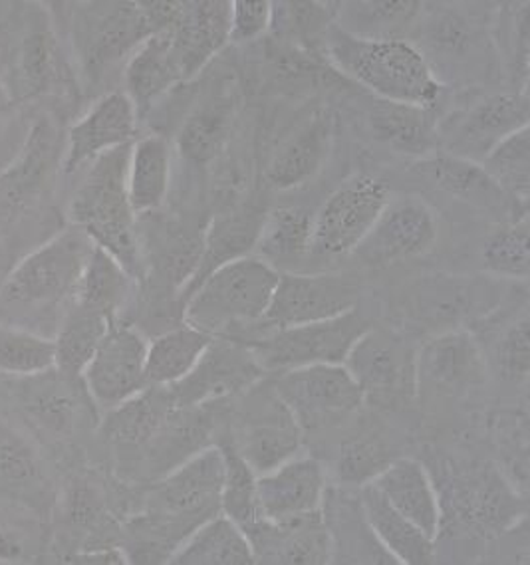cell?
Listing matches in <instances>:
<instances>
[{"label": "cell", "instance_id": "22", "mask_svg": "<svg viewBox=\"0 0 530 565\" xmlns=\"http://www.w3.org/2000/svg\"><path fill=\"white\" fill-rule=\"evenodd\" d=\"M417 385L430 383L443 393H467L487 380V363L471 332L452 328L433 335L415 355Z\"/></svg>", "mask_w": 530, "mask_h": 565}, {"label": "cell", "instance_id": "13", "mask_svg": "<svg viewBox=\"0 0 530 565\" xmlns=\"http://www.w3.org/2000/svg\"><path fill=\"white\" fill-rule=\"evenodd\" d=\"M248 345L235 338H213L195 370L168 387L176 407H201L251 390L263 377Z\"/></svg>", "mask_w": 530, "mask_h": 565}, {"label": "cell", "instance_id": "31", "mask_svg": "<svg viewBox=\"0 0 530 565\" xmlns=\"http://www.w3.org/2000/svg\"><path fill=\"white\" fill-rule=\"evenodd\" d=\"M492 300L491 286L471 278L435 276L425 278L415 286L413 308L423 322L452 323L463 318H473L487 310Z\"/></svg>", "mask_w": 530, "mask_h": 565}, {"label": "cell", "instance_id": "44", "mask_svg": "<svg viewBox=\"0 0 530 565\" xmlns=\"http://www.w3.org/2000/svg\"><path fill=\"white\" fill-rule=\"evenodd\" d=\"M54 370V340L0 322V373L32 377Z\"/></svg>", "mask_w": 530, "mask_h": 565}, {"label": "cell", "instance_id": "20", "mask_svg": "<svg viewBox=\"0 0 530 565\" xmlns=\"http://www.w3.org/2000/svg\"><path fill=\"white\" fill-rule=\"evenodd\" d=\"M245 534L256 564L326 565L335 557L332 532L322 510L288 522L258 520Z\"/></svg>", "mask_w": 530, "mask_h": 565}, {"label": "cell", "instance_id": "6", "mask_svg": "<svg viewBox=\"0 0 530 565\" xmlns=\"http://www.w3.org/2000/svg\"><path fill=\"white\" fill-rule=\"evenodd\" d=\"M72 36L80 62L89 76L128 58L156 30L146 2H80L72 4Z\"/></svg>", "mask_w": 530, "mask_h": 565}, {"label": "cell", "instance_id": "26", "mask_svg": "<svg viewBox=\"0 0 530 565\" xmlns=\"http://www.w3.org/2000/svg\"><path fill=\"white\" fill-rule=\"evenodd\" d=\"M60 134L49 117H40L20 147L19 156L0 173V196L10 209L29 205L44 191L54 167L62 161Z\"/></svg>", "mask_w": 530, "mask_h": 565}, {"label": "cell", "instance_id": "25", "mask_svg": "<svg viewBox=\"0 0 530 565\" xmlns=\"http://www.w3.org/2000/svg\"><path fill=\"white\" fill-rule=\"evenodd\" d=\"M266 213L268 211L263 206H235L231 211L216 215L206 225L195 273L191 274V278L179 292L181 302H186L187 296L193 292L209 274L215 273L216 268L255 254L258 236L265 225Z\"/></svg>", "mask_w": 530, "mask_h": 565}, {"label": "cell", "instance_id": "35", "mask_svg": "<svg viewBox=\"0 0 530 565\" xmlns=\"http://www.w3.org/2000/svg\"><path fill=\"white\" fill-rule=\"evenodd\" d=\"M126 96L138 111L151 108L169 89L181 84L169 32L149 36L126 64Z\"/></svg>", "mask_w": 530, "mask_h": 565}, {"label": "cell", "instance_id": "5", "mask_svg": "<svg viewBox=\"0 0 530 565\" xmlns=\"http://www.w3.org/2000/svg\"><path fill=\"white\" fill-rule=\"evenodd\" d=\"M225 482L223 447H205L159 478L149 514L187 537L199 524L221 512Z\"/></svg>", "mask_w": 530, "mask_h": 565}, {"label": "cell", "instance_id": "43", "mask_svg": "<svg viewBox=\"0 0 530 565\" xmlns=\"http://www.w3.org/2000/svg\"><path fill=\"white\" fill-rule=\"evenodd\" d=\"M483 169L507 195L527 205L530 193V127H521L492 147Z\"/></svg>", "mask_w": 530, "mask_h": 565}, {"label": "cell", "instance_id": "42", "mask_svg": "<svg viewBox=\"0 0 530 565\" xmlns=\"http://www.w3.org/2000/svg\"><path fill=\"white\" fill-rule=\"evenodd\" d=\"M131 280L134 278L116 258L96 246L80 276L68 306H78L82 310L118 318L119 308L128 300Z\"/></svg>", "mask_w": 530, "mask_h": 565}, {"label": "cell", "instance_id": "19", "mask_svg": "<svg viewBox=\"0 0 530 565\" xmlns=\"http://www.w3.org/2000/svg\"><path fill=\"white\" fill-rule=\"evenodd\" d=\"M88 397L84 381L68 380L56 370L22 377L14 390L20 413L52 439H66L76 433Z\"/></svg>", "mask_w": 530, "mask_h": 565}, {"label": "cell", "instance_id": "41", "mask_svg": "<svg viewBox=\"0 0 530 565\" xmlns=\"http://www.w3.org/2000/svg\"><path fill=\"white\" fill-rule=\"evenodd\" d=\"M336 20V2H273V26L283 44L326 60V39Z\"/></svg>", "mask_w": 530, "mask_h": 565}, {"label": "cell", "instance_id": "38", "mask_svg": "<svg viewBox=\"0 0 530 565\" xmlns=\"http://www.w3.org/2000/svg\"><path fill=\"white\" fill-rule=\"evenodd\" d=\"M118 318H108L102 313L82 310L78 306H68L54 333V370L68 380H82V373L88 367L89 360L99 348L109 326Z\"/></svg>", "mask_w": 530, "mask_h": 565}, {"label": "cell", "instance_id": "33", "mask_svg": "<svg viewBox=\"0 0 530 565\" xmlns=\"http://www.w3.org/2000/svg\"><path fill=\"white\" fill-rule=\"evenodd\" d=\"M168 564L255 565L256 557L243 527L223 512L209 518L177 546Z\"/></svg>", "mask_w": 530, "mask_h": 565}, {"label": "cell", "instance_id": "10", "mask_svg": "<svg viewBox=\"0 0 530 565\" xmlns=\"http://www.w3.org/2000/svg\"><path fill=\"white\" fill-rule=\"evenodd\" d=\"M392 199L390 185L372 175H353L328 196L315 216L312 254L340 258L356 253Z\"/></svg>", "mask_w": 530, "mask_h": 565}, {"label": "cell", "instance_id": "14", "mask_svg": "<svg viewBox=\"0 0 530 565\" xmlns=\"http://www.w3.org/2000/svg\"><path fill=\"white\" fill-rule=\"evenodd\" d=\"M437 236L439 218L432 206L417 196H392L356 253L375 266L402 263L430 253Z\"/></svg>", "mask_w": 530, "mask_h": 565}, {"label": "cell", "instance_id": "32", "mask_svg": "<svg viewBox=\"0 0 530 565\" xmlns=\"http://www.w3.org/2000/svg\"><path fill=\"white\" fill-rule=\"evenodd\" d=\"M370 126L378 141L402 156L423 157L435 153L437 126L433 109L373 99Z\"/></svg>", "mask_w": 530, "mask_h": 565}, {"label": "cell", "instance_id": "29", "mask_svg": "<svg viewBox=\"0 0 530 565\" xmlns=\"http://www.w3.org/2000/svg\"><path fill=\"white\" fill-rule=\"evenodd\" d=\"M360 510L375 542L393 557L395 564H432L435 540L390 507L372 482L360 487Z\"/></svg>", "mask_w": 530, "mask_h": 565}, {"label": "cell", "instance_id": "3", "mask_svg": "<svg viewBox=\"0 0 530 565\" xmlns=\"http://www.w3.org/2000/svg\"><path fill=\"white\" fill-rule=\"evenodd\" d=\"M131 146L112 149L92 161L68 203L72 226L116 258L138 280L144 276L136 213L129 205L128 161Z\"/></svg>", "mask_w": 530, "mask_h": 565}, {"label": "cell", "instance_id": "49", "mask_svg": "<svg viewBox=\"0 0 530 565\" xmlns=\"http://www.w3.org/2000/svg\"><path fill=\"white\" fill-rule=\"evenodd\" d=\"M392 462L385 445L375 439H353L342 445L336 475L342 484L363 487Z\"/></svg>", "mask_w": 530, "mask_h": 565}, {"label": "cell", "instance_id": "51", "mask_svg": "<svg viewBox=\"0 0 530 565\" xmlns=\"http://www.w3.org/2000/svg\"><path fill=\"white\" fill-rule=\"evenodd\" d=\"M501 370L511 381L529 380V316L524 313L519 322L512 323L499 345Z\"/></svg>", "mask_w": 530, "mask_h": 565}, {"label": "cell", "instance_id": "15", "mask_svg": "<svg viewBox=\"0 0 530 565\" xmlns=\"http://www.w3.org/2000/svg\"><path fill=\"white\" fill-rule=\"evenodd\" d=\"M529 96L522 92L487 96L443 127L445 151L481 163L505 137L529 126Z\"/></svg>", "mask_w": 530, "mask_h": 565}, {"label": "cell", "instance_id": "53", "mask_svg": "<svg viewBox=\"0 0 530 565\" xmlns=\"http://www.w3.org/2000/svg\"><path fill=\"white\" fill-rule=\"evenodd\" d=\"M22 557V540L4 522H0V562H20Z\"/></svg>", "mask_w": 530, "mask_h": 565}, {"label": "cell", "instance_id": "17", "mask_svg": "<svg viewBox=\"0 0 530 565\" xmlns=\"http://www.w3.org/2000/svg\"><path fill=\"white\" fill-rule=\"evenodd\" d=\"M325 467L312 457L288 458L280 467L256 477V502L261 520L288 522L322 510Z\"/></svg>", "mask_w": 530, "mask_h": 565}, {"label": "cell", "instance_id": "40", "mask_svg": "<svg viewBox=\"0 0 530 565\" xmlns=\"http://www.w3.org/2000/svg\"><path fill=\"white\" fill-rule=\"evenodd\" d=\"M235 119L233 98H211L187 116L177 134V149L197 166L211 163L223 151Z\"/></svg>", "mask_w": 530, "mask_h": 565}, {"label": "cell", "instance_id": "2", "mask_svg": "<svg viewBox=\"0 0 530 565\" xmlns=\"http://www.w3.org/2000/svg\"><path fill=\"white\" fill-rule=\"evenodd\" d=\"M326 62L378 99L433 109L442 98V79L407 40L356 39L335 22L326 39Z\"/></svg>", "mask_w": 530, "mask_h": 565}, {"label": "cell", "instance_id": "23", "mask_svg": "<svg viewBox=\"0 0 530 565\" xmlns=\"http://www.w3.org/2000/svg\"><path fill=\"white\" fill-rule=\"evenodd\" d=\"M303 437L305 430L300 429L295 415L273 387L268 397L255 399V409L248 413L245 425L241 427L236 450L256 475H263L300 455Z\"/></svg>", "mask_w": 530, "mask_h": 565}, {"label": "cell", "instance_id": "45", "mask_svg": "<svg viewBox=\"0 0 530 565\" xmlns=\"http://www.w3.org/2000/svg\"><path fill=\"white\" fill-rule=\"evenodd\" d=\"M44 470L39 452L29 440L0 423V490L17 497L39 494Z\"/></svg>", "mask_w": 530, "mask_h": 565}, {"label": "cell", "instance_id": "37", "mask_svg": "<svg viewBox=\"0 0 530 565\" xmlns=\"http://www.w3.org/2000/svg\"><path fill=\"white\" fill-rule=\"evenodd\" d=\"M422 2L415 0H362L336 2V26L346 34L365 40H403L422 14Z\"/></svg>", "mask_w": 530, "mask_h": 565}, {"label": "cell", "instance_id": "16", "mask_svg": "<svg viewBox=\"0 0 530 565\" xmlns=\"http://www.w3.org/2000/svg\"><path fill=\"white\" fill-rule=\"evenodd\" d=\"M138 109L121 92L106 94L70 127L62 157L64 175H76L99 156L131 146L136 137Z\"/></svg>", "mask_w": 530, "mask_h": 565}, {"label": "cell", "instance_id": "12", "mask_svg": "<svg viewBox=\"0 0 530 565\" xmlns=\"http://www.w3.org/2000/svg\"><path fill=\"white\" fill-rule=\"evenodd\" d=\"M149 341L128 323L109 326L88 367L82 373L89 399L109 411L148 390L146 358Z\"/></svg>", "mask_w": 530, "mask_h": 565}, {"label": "cell", "instance_id": "55", "mask_svg": "<svg viewBox=\"0 0 530 565\" xmlns=\"http://www.w3.org/2000/svg\"><path fill=\"white\" fill-rule=\"evenodd\" d=\"M10 94L9 89L4 88V84L0 82V111L9 106Z\"/></svg>", "mask_w": 530, "mask_h": 565}, {"label": "cell", "instance_id": "36", "mask_svg": "<svg viewBox=\"0 0 530 565\" xmlns=\"http://www.w3.org/2000/svg\"><path fill=\"white\" fill-rule=\"evenodd\" d=\"M315 216L296 206H278L266 213L265 225L256 243V258L273 268H285L290 273L312 254Z\"/></svg>", "mask_w": 530, "mask_h": 565}, {"label": "cell", "instance_id": "30", "mask_svg": "<svg viewBox=\"0 0 530 565\" xmlns=\"http://www.w3.org/2000/svg\"><path fill=\"white\" fill-rule=\"evenodd\" d=\"M176 409L168 387H148L136 397L108 411L102 435L118 449L144 450Z\"/></svg>", "mask_w": 530, "mask_h": 565}, {"label": "cell", "instance_id": "52", "mask_svg": "<svg viewBox=\"0 0 530 565\" xmlns=\"http://www.w3.org/2000/svg\"><path fill=\"white\" fill-rule=\"evenodd\" d=\"M469 39H471V30L467 26V22L457 19L453 12L439 14L437 19H433L425 34V40L433 52L443 56L445 54L462 56L463 52L469 49Z\"/></svg>", "mask_w": 530, "mask_h": 565}, {"label": "cell", "instance_id": "8", "mask_svg": "<svg viewBox=\"0 0 530 565\" xmlns=\"http://www.w3.org/2000/svg\"><path fill=\"white\" fill-rule=\"evenodd\" d=\"M415 355L402 335L390 330L368 328L346 355L344 365L363 401L380 407H398L415 397L417 370Z\"/></svg>", "mask_w": 530, "mask_h": 565}, {"label": "cell", "instance_id": "21", "mask_svg": "<svg viewBox=\"0 0 530 565\" xmlns=\"http://www.w3.org/2000/svg\"><path fill=\"white\" fill-rule=\"evenodd\" d=\"M231 2L187 0L176 26L169 30L171 52L181 82L195 78L231 42Z\"/></svg>", "mask_w": 530, "mask_h": 565}, {"label": "cell", "instance_id": "39", "mask_svg": "<svg viewBox=\"0 0 530 565\" xmlns=\"http://www.w3.org/2000/svg\"><path fill=\"white\" fill-rule=\"evenodd\" d=\"M213 335L181 323L169 332L159 333L148 343L146 380L149 387H171L186 380L203 358Z\"/></svg>", "mask_w": 530, "mask_h": 565}, {"label": "cell", "instance_id": "34", "mask_svg": "<svg viewBox=\"0 0 530 565\" xmlns=\"http://www.w3.org/2000/svg\"><path fill=\"white\" fill-rule=\"evenodd\" d=\"M171 183V147L166 137L146 136L131 143L128 161L129 205L151 215L166 203Z\"/></svg>", "mask_w": 530, "mask_h": 565}, {"label": "cell", "instance_id": "7", "mask_svg": "<svg viewBox=\"0 0 530 565\" xmlns=\"http://www.w3.org/2000/svg\"><path fill=\"white\" fill-rule=\"evenodd\" d=\"M368 328L370 323L362 313L352 310L325 322L263 332L255 340L243 343L253 351L256 363L265 373H283L318 363H344L348 351Z\"/></svg>", "mask_w": 530, "mask_h": 565}, {"label": "cell", "instance_id": "27", "mask_svg": "<svg viewBox=\"0 0 530 565\" xmlns=\"http://www.w3.org/2000/svg\"><path fill=\"white\" fill-rule=\"evenodd\" d=\"M453 510L465 526L483 534H497L522 516L521 498L491 470L467 472L455 480Z\"/></svg>", "mask_w": 530, "mask_h": 565}, {"label": "cell", "instance_id": "9", "mask_svg": "<svg viewBox=\"0 0 530 565\" xmlns=\"http://www.w3.org/2000/svg\"><path fill=\"white\" fill-rule=\"evenodd\" d=\"M275 391L305 433L336 427L365 403L362 391L342 363L283 371Z\"/></svg>", "mask_w": 530, "mask_h": 565}, {"label": "cell", "instance_id": "11", "mask_svg": "<svg viewBox=\"0 0 530 565\" xmlns=\"http://www.w3.org/2000/svg\"><path fill=\"white\" fill-rule=\"evenodd\" d=\"M358 286L342 274L280 273L265 316L263 332L325 322L356 310Z\"/></svg>", "mask_w": 530, "mask_h": 565}, {"label": "cell", "instance_id": "18", "mask_svg": "<svg viewBox=\"0 0 530 565\" xmlns=\"http://www.w3.org/2000/svg\"><path fill=\"white\" fill-rule=\"evenodd\" d=\"M412 173L465 205L507 216V221L527 215V205L507 195L477 161L443 151L417 159Z\"/></svg>", "mask_w": 530, "mask_h": 565}, {"label": "cell", "instance_id": "48", "mask_svg": "<svg viewBox=\"0 0 530 565\" xmlns=\"http://www.w3.org/2000/svg\"><path fill=\"white\" fill-rule=\"evenodd\" d=\"M225 452V482L221 492V512L231 518L243 532L261 520L256 502V475L245 458L233 447H223Z\"/></svg>", "mask_w": 530, "mask_h": 565}, {"label": "cell", "instance_id": "46", "mask_svg": "<svg viewBox=\"0 0 530 565\" xmlns=\"http://www.w3.org/2000/svg\"><path fill=\"white\" fill-rule=\"evenodd\" d=\"M529 215L507 221L483 244V266L487 273L527 280L530 273Z\"/></svg>", "mask_w": 530, "mask_h": 565}, {"label": "cell", "instance_id": "47", "mask_svg": "<svg viewBox=\"0 0 530 565\" xmlns=\"http://www.w3.org/2000/svg\"><path fill=\"white\" fill-rule=\"evenodd\" d=\"M59 58L52 34L44 26L30 30L20 42L14 62V88L22 98L39 96L56 79Z\"/></svg>", "mask_w": 530, "mask_h": 565}, {"label": "cell", "instance_id": "4", "mask_svg": "<svg viewBox=\"0 0 530 565\" xmlns=\"http://www.w3.org/2000/svg\"><path fill=\"white\" fill-rule=\"evenodd\" d=\"M280 273L255 254L216 268L183 302V323L226 338L265 316Z\"/></svg>", "mask_w": 530, "mask_h": 565}, {"label": "cell", "instance_id": "54", "mask_svg": "<svg viewBox=\"0 0 530 565\" xmlns=\"http://www.w3.org/2000/svg\"><path fill=\"white\" fill-rule=\"evenodd\" d=\"M74 562L78 564H128V554H124L121 550H86V552H78Z\"/></svg>", "mask_w": 530, "mask_h": 565}, {"label": "cell", "instance_id": "28", "mask_svg": "<svg viewBox=\"0 0 530 565\" xmlns=\"http://www.w3.org/2000/svg\"><path fill=\"white\" fill-rule=\"evenodd\" d=\"M390 507L420 527L432 540L442 532V504L427 468L415 458L392 460L372 480Z\"/></svg>", "mask_w": 530, "mask_h": 565}, {"label": "cell", "instance_id": "24", "mask_svg": "<svg viewBox=\"0 0 530 565\" xmlns=\"http://www.w3.org/2000/svg\"><path fill=\"white\" fill-rule=\"evenodd\" d=\"M336 117L318 108L276 149L266 169V179L276 189L305 185L322 169L335 146Z\"/></svg>", "mask_w": 530, "mask_h": 565}, {"label": "cell", "instance_id": "1", "mask_svg": "<svg viewBox=\"0 0 530 565\" xmlns=\"http://www.w3.org/2000/svg\"><path fill=\"white\" fill-rule=\"evenodd\" d=\"M96 244L76 226L24 256L0 284V322L54 338Z\"/></svg>", "mask_w": 530, "mask_h": 565}, {"label": "cell", "instance_id": "50", "mask_svg": "<svg viewBox=\"0 0 530 565\" xmlns=\"http://www.w3.org/2000/svg\"><path fill=\"white\" fill-rule=\"evenodd\" d=\"M273 2L266 0H236L231 2V36L233 44H246L271 32Z\"/></svg>", "mask_w": 530, "mask_h": 565}]
</instances>
